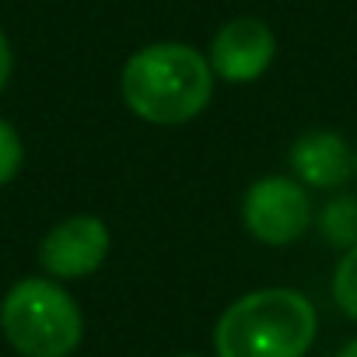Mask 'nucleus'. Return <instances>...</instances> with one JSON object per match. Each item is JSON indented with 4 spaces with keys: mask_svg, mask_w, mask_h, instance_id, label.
Returning a JSON list of instances; mask_svg holds the SVG:
<instances>
[{
    "mask_svg": "<svg viewBox=\"0 0 357 357\" xmlns=\"http://www.w3.org/2000/svg\"><path fill=\"white\" fill-rule=\"evenodd\" d=\"M214 95V67L204 53L183 43H154L133 53L123 67V102L133 116L178 126L207 109Z\"/></svg>",
    "mask_w": 357,
    "mask_h": 357,
    "instance_id": "nucleus-1",
    "label": "nucleus"
},
{
    "mask_svg": "<svg viewBox=\"0 0 357 357\" xmlns=\"http://www.w3.org/2000/svg\"><path fill=\"white\" fill-rule=\"evenodd\" d=\"M315 340V308L291 287L238 298L218 319V357H305Z\"/></svg>",
    "mask_w": 357,
    "mask_h": 357,
    "instance_id": "nucleus-2",
    "label": "nucleus"
},
{
    "mask_svg": "<svg viewBox=\"0 0 357 357\" xmlns=\"http://www.w3.org/2000/svg\"><path fill=\"white\" fill-rule=\"evenodd\" d=\"M0 329L25 357H67L77 350L84 322L77 301L53 280H18L0 305Z\"/></svg>",
    "mask_w": 357,
    "mask_h": 357,
    "instance_id": "nucleus-3",
    "label": "nucleus"
},
{
    "mask_svg": "<svg viewBox=\"0 0 357 357\" xmlns=\"http://www.w3.org/2000/svg\"><path fill=\"white\" fill-rule=\"evenodd\" d=\"M242 218H245V228L259 242L291 245L294 238H301L308 231L312 207H308V197L301 193V186L294 178L270 175V178H259V183L245 193Z\"/></svg>",
    "mask_w": 357,
    "mask_h": 357,
    "instance_id": "nucleus-4",
    "label": "nucleus"
},
{
    "mask_svg": "<svg viewBox=\"0 0 357 357\" xmlns=\"http://www.w3.org/2000/svg\"><path fill=\"white\" fill-rule=\"evenodd\" d=\"M105 256H109V228L91 214L60 221L39 245L43 270L63 280L95 273L105 263Z\"/></svg>",
    "mask_w": 357,
    "mask_h": 357,
    "instance_id": "nucleus-5",
    "label": "nucleus"
},
{
    "mask_svg": "<svg viewBox=\"0 0 357 357\" xmlns=\"http://www.w3.org/2000/svg\"><path fill=\"white\" fill-rule=\"evenodd\" d=\"M277 56V39L259 18H235L221 25L211 43V67L228 84H249L266 74Z\"/></svg>",
    "mask_w": 357,
    "mask_h": 357,
    "instance_id": "nucleus-6",
    "label": "nucleus"
},
{
    "mask_svg": "<svg viewBox=\"0 0 357 357\" xmlns=\"http://www.w3.org/2000/svg\"><path fill=\"white\" fill-rule=\"evenodd\" d=\"M291 168L298 172L301 183H308L315 190H329V186L347 183V175L354 172V154L340 133L315 130V133H305L294 140Z\"/></svg>",
    "mask_w": 357,
    "mask_h": 357,
    "instance_id": "nucleus-7",
    "label": "nucleus"
},
{
    "mask_svg": "<svg viewBox=\"0 0 357 357\" xmlns=\"http://www.w3.org/2000/svg\"><path fill=\"white\" fill-rule=\"evenodd\" d=\"M333 298L350 319H357V245L340 259L333 273Z\"/></svg>",
    "mask_w": 357,
    "mask_h": 357,
    "instance_id": "nucleus-8",
    "label": "nucleus"
},
{
    "mask_svg": "<svg viewBox=\"0 0 357 357\" xmlns=\"http://www.w3.org/2000/svg\"><path fill=\"white\" fill-rule=\"evenodd\" d=\"M22 158H25V151H22L18 130H15L8 119H0V186L11 183V178L18 175Z\"/></svg>",
    "mask_w": 357,
    "mask_h": 357,
    "instance_id": "nucleus-9",
    "label": "nucleus"
},
{
    "mask_svg": "<svg viewBox=\"0 0 357 357\" xmlns=\"http://www.w3.org/2000/svg\"><path fill=\"white\" fill-rule=\"evenodd\" d=\"M8 77H11V43L0 32V91L8 88Z\"/></svg>",
    "mask_w": 357,
    "mask_h": 357,
    "instance_id": "nucleus-10",
    "label": "nucleus"
},
{
    "mask_svg": "<svg viewBox=\"0 0 357 357\" xmlns=\"http://www.w3.org/2000/svg\"><path fill=\"white\" fill-rule=\"evenodd\" d=\"M336 357H357V340H350V343H347V347H343Z\"/></svg>",
    "mask_w": 357,
    "mask_h": 357,
    "instance_id": "nucleus-11",
    "label": "nucleus"
}]
</instances>
